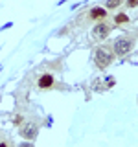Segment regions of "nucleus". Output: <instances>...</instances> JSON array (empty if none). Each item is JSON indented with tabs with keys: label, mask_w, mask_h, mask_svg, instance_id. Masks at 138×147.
<instances>
[{
	"label": "nucleus",
	"mask_w": 138,
	"mask_h": 147,
	"mask_svg": "<svg viewBox=\"0 0 138 147\" xmlns=\"http://www.w3.org/2000/svg\"><path fill=\"white\" fill-rule=\"evenodd\" d=\"M109 35V26L107 24H96L92 30V39L94 40H103Z\"/></svg>",
	"instance_id": "3"
},
{
	"label": "nucleus",
	"mask_w": 138,
	"mask_h": 147,
	"mask_svg": "<svg viewBox=\"0 0 138 147\" xmlns=\"http://www.w3.org/2000/svg\"><path fill=\"white\" fill-rule=\"evenodd\" d=\"M18 147H33V145H31V144H20Z\"/></svg>",
	"instance_id": "9"
},
{
	"label": "nucleus",
	"mask_w": 138,
	"mask_h": 147,
	"mask_svg": "<svg viewBox=\"0 0 138 147\" xmlns=\"http://www.w3.org/2000/svg\"><path fill=\"white\" fill-rule=\"evenodd\" d=\"M129 6H136V0H129Z\"/></svg>",
	"instance_id": "10"
},
{
	"label": "nucleus",
	"mask_w": 138,
	"mask_h": 147,
	"mask_svg": "<svg viewBox=\"0 0 138 147\" xmlns=\"http://www.w3.org/2000/svg\"><path fill=\"white\" fill-rule=\"evenodd\" d=\"M122 0H107V7H118Z\"/></svg>",
	"instance_id": "8"
},
{
	"label": "nucleus",
	"mask_w": 138,
	"mask_h": 147,
	"mask_svg": "<svg viewBox=\"0 0 138 147\" xmlns=\"http://www.w3.org/2000/svg\"><path fill=\"white\" fill-rule=\"evenodd\" d=\"M0 147H7V144H4V142H2V144H0Z\"/></svg>",
	"instance_id": "11"
},
{
	"label": "nucleus",
	"mask_w": 138,
	"mask_h": 147,
	"mask_svg": "<svg viewBox=\"0 0 138 147\" xmlns=\"http://www.w3.org/2000/svg\"><path fill=\"white\" fill-rule=\"evenodd\" d=\"M20 134L24 136V138H28V140L35 138V134H37V125H35V123H31V121L24 123V125L20 127Z\"/></svg>",
	"instance_id": "4"
},
{
	"label": "nucleus",
	"mask_w": 138,
	"mask_h": 147,
	"mask_svg": "<svg viewBox=\"0 0 138 147\" xmlns=\"http://www.w3.org/2000/svg\"><path fill=\"white\" fill-rule=\"evenodd\" d=\"M114 20L118 22V24H123V22H129V17L125 15V13H120V15H116V18Z\"/></svg>",
	"instance_id": "7"
},
{
	"label": "nucleus",
	"mask_w": 138,
	"mask_h": 147,
	"mask_svg": "<svg viewBox=\"0 0 138 147\" xmlns=\"http://www.w3.org/2000/svg\"><path fill=\"white\" fill-rule=\"evenodd\" d=\"M52 85H53V76L52 74H44V76L39 79V88H43V90L50 88Z\"/></svg>",
	"instance_id": "5"
},
{
	"label": "nucleus",
	"mask_w": 138,
	"mask_h": 147,
	"mask_svg": "<svg viewBox=\"0 0 138 147\" xmlns=\"http://www.w3.org/2000/svg\"><path fill=\"white\" fill-rule=\"evenodd\" d=\"M90 17L92 18H105L107 17V11L103 7H92L90 9Z\"/></svg>",
	"instance_id": "6"
},
{
	"label": "nucleus",
	"mask_w": 138,
	"mask_h": 147,
	"mask_svg": "<svg viewBox=\"0 0 138 147\" xmlns=\"http://www.w3.org/2000/svg\"><path fill=\"white\" fill-rule=\"evenodd\" d=\"M131 48H133V40L127 39V37H120V39H116V42H114V52L118 55H127L131 52Z\"/></svg>",
	"instance_id": "2"
},
{
	"label": "nucleus",
	"mask_w": 138,
	"mask_h": 147,
	"mask_svg": "<svg viewBox=\"0 0 138 147\" xmlns=\"http://www.w3.org/2000/svg\"><path fill=\"white\" fill-rule=\"evenodd\" d=\"M94 59H96V64H98L99 68H107L114 59L112 50L107 48V46H99V48L94 52Z\"/></svg>",
	"instance_id": "1"
}]
</instances>
